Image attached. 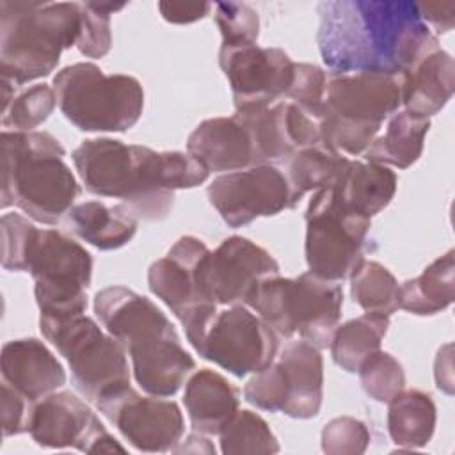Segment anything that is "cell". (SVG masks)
<instances>
[{"instance_id": "4fadbf2b", "label": "cell", "mask_w": 455, "mask_h": 455, "mask_svg": "<svg viewBox=\"0 0 455 455\" xmlns=\"http://www.w3.org/2000/svg\"><path fill=\"white\" fill-rule=\"evenodd\" d=\"M206 361L242 379L275 361L279 336L247 306L219 309L192 343Z\"/></svg>"}, {"instance_id": "d6a6232c", "label": "cell", "mask_w": 455, "mask_h": 455, "mask_svg": "<svg viewBox=\"0 0 455 455\" xmlns=\"http://www.w3.org/2000/svg\"><path fill=\"white\" fill-rule=\"evenodd\" d=\"M57 105L52 85L36 84L18 92L7 108L2 110V126L12 132H34L43 124Z\"/></svg>"}, {"instance_id": "83f0119b", "label": "cell", "mask_w": 455, "mask_h": 455, "mask_svg": "<svg viewBox=\"0 0 455 455\" xmlns=\"http://www.w3.org/2000/svg\"><path fill=\"white\" fill-rule=\"evenodd\" d=\"M387 432L400 450L423 448L432 439L437 409L421 389H403L387 403Z\"/></svg>"}, {"instance_id": "5bb4252c", "label": "cell", "mask_w": 455, "mask_h": 455, "mask_svg": "<svg viewBox=\"0 0 455 455\" xmlns=\"http://www.w3.org/2000/svg\"><path fill=\"white\" fill-rule=\"evenodd\" d=\"M28 434L41 448H75L84 453H124L96 412L71 391H53L32 403Z\"/></svg>"}, {"instance_id": "3957f363", "label": "cell", "mask_w": 455, "mask_h": 455, "mask_svg": "<svg viewBox=\"0 0 455 455\" xmlns=\"http://www.w3.org/2000/svg\"><path fill=\"white\" fill-rule=\"evenodd\" d=\"M92 307L105 331L124 345L135 382L144 393L169 398L194 373V357L151 299L114 284L96 291Z\"/></svg>"}, {"instance_id": "e0dca14e", "label": "cell", "mask_w": 455, "mask_h": 455, "mask_svg": "<svg viewBox=\"0 0 455 455\" xmlns=\"http://www.w3.org/2000/svg\"><path fill=\"white\" fill-rule=\"evenodd\" d=\"M219 66L229 82L235 108L268 107L286 98L295 62L281 48L220 46Z\"/></svg>"}, {"instance_id": "484cf974", "label": "cell", "mask_w": 455, "mask_h": 455, "mask_svg": "<svg viewBox=\"0 0 455 455\" xmlns=\"http://www.w3.org/2000/svg\"><path fill=\"white\" fill-rule=\"evenodd\" d=\"M430 130V119L396 110L386 124V132L375 137L364 151L366 162L407 169L416 164L423 153L425 137Z\"/></svg>"}, {"instance_id": "60d3db41", "label": "cell", "mask_w": 455, "mask_h": 455, "mask_svg": "<svg viewBox=\"0 0 455 455\" xmlns=\"http://www.w3.org/2000/svg\"><path fill=\"white\" fill-rule=\"evenodd\" d=\"M213 5L201 2V4H176V2H160L158 9L165 21L174 25H187L203 20Z\"/></svg>"}, {"instance_id": "ab89813d", "label": "cell", "mask_w": 455, "mask_h": 455, "mask_svg": "<svg viewBox=\"0 0 455 455\" xmlns=\"http://www.w3.org/2000/svg\"><path fill=\"white\" fill-rule=\"evenodd\" d=\"M0 403H2V432L5 437L20 435L28 432V421L32 412V403L14 387L2 380L0 386Z\"/></svg>"}, {"instance_id": "8d00e7d4", "label": "cell", "mask_w": 455, "mask_h": 455, "mask_svg": "<svg viewBox=\"0 0 455 455\" xmlns=\"http://www.w3.org/2000/svg\"><path fill=\"white\" fill-rule=\"evenodd\" d=\"M370 444L368 427L352 416H338L322 430V451L327 455H359Z\"/></svg>"}, {"instance_id": "4dcf8cb0", "label": "cell", "mask_w": 455, "mask_h": 455, "mask_svg": "<svg viewBox=\"0 0 455 455\" xmlns=\"http://www.w3.org/2000/svg\"><path fill=\"white\" fill-rule=\"evenodd\" d=\"M348 279L354 302L366 313L391 316L400 309V284L382 263L364 259Z\"/></svg>"}, {"instance_id": "f1b7e54d", "label": "cell", "mask_w": 455, "mask_h": 455, "mask_svg": "<svg viewBox=\"0 0 455 455\" xmlns=\"http://www.w3.org/2000/svg\"><path fill=\"white\" fill-rule=\"evenodd\" d=\"M347 156L329 148L325 142L302 148L284 160V176L290 185L291 206L307 192H316L332 185L347 164Z\"/></svg>"}, {"instance_id": "ba28073f", "label": "cell", "mask_w": 455, "mask_h": 455, "mask_svg": "<svg viewBox=\"0 0 455 455\" xmlns=\"http://www.w3.org/2000/svg\"><path fill=\"white\" fill-rule=\"evenodd\" d=\"M52 87L62 116L82 132H126L144 110V89L135 76L107 75L92 62L64 66Z\"/></svg>"}, {"instance_id": "7bdbcfd3", "label": "cell", "mask_w": 455, "mask_h": 455, "mask_svg": "<svg viewBox=\"0 0 455 455\" xmlns=\"http://www.w3.org/2000/svg\"><path fill=\"white\" fill-rule=\"evenodd\" d=\"M434 375H435V386L443 389L446 395L453 393V371H451V345H444L439 348L435 364H434Z\"/></svg>"}, {"instance_id": "836d02e7", "label": "cell", "mask_w": 455, "mask_h": 455, "mask_svg": "<svg viewBox=\"0 0 455 455\" xmlns=\"http://www.w3.org/2000/svg\"><path fill=\"white\" fill-rule=\"evenodd\" d=\"M357 373L364 393L379 403H389L405 389V371L402 364L396 357L380 348L361 363Z\"/></svg>"}, {"instance_id": "7a4b0ae2", "label": "cell", "mask_w": 455, "mask_h": 455, "mask_svg": "<svg viewBox=\"0 0 455 455\" xmlns=\"http://www.w3.org/2000/svg\"><path fill=\"white\" fill-rule=\"evenodd\" d=\"M89 194L121 199L139 219L162 220L174 192L203 185L210 171L183 151H155L110 137L84 140L71 155Z\"/></svg>"}, {"instance_id": "8992f818", "label": "cell", "mask_w": 455, "mask_h": 455, "mask_svg": "<svg viewBox=\"0 0 455 455\" xmlns=\"http://www.w3.org/2000/svg\"><path fill=\"white\" fill-rule=\"evenodd\" d=\"M403 73L332 75L320 116L322 140L338 153L361 155L400 107Z\"/></svg>"}, {"instance_id": "9a60e30c", "label": "cell", "mask_w": 455, "mask_h": 455, "mask_svg": "<svg viewBox=\"0 0 455 455\" xmlns=\"http://www.w3.org/2000/svg\"><path fill=\"white\" fill-rule=\"evenodd\" d=\"M98 411L139 451H174L185 434V419L174 400L140 395L132 386L105 396Z\"/></svg>"}, {"instance_id": "d590c367", "label": "cell", "mask_w": 455, "mask_h": 455, "mask_svg": "<svg viewBox=\"0 0 455 455\" xmlns=\"http://www.w3.org/2000/svg\"><path fill=\"white\" fill-rule=\"evenodd\" d=\"M213 9L222 36L220 46L256 44L259 36V16L251 5L240 2H219Z\"/></svg>"}, {"instance_id": "cb8c5ba5", "label": "cell", "mask_w": 455, "mask_h": 455, "mask_svg": "<svg viewBox=\"0 0 455 455\" xmlns=\"http://www.w3.org/2000/svg\"><path fill=\"white\" fill-rule=\"evenodd\" d=\"M68 231L100 251L124 247L137 233L139 217L124 204L85 201L75 204L64 217Z\"/></svg>"}, {"instance_id": "1f68e13d", "label": "cell", "mask_w": 455, "mask_h": 455, "mask_svg": "<svg viewBox=\"0 0 455 455\" xmlns=\"http://www.w3.org/2000/svg\"><path fill=\"white\" fill-rule=\"evenodd\" d=\"M224 455H268L279 451V443L268 423L249 409H238L219 432Z\"/></svg>"}, {"instance_id": "9c48e42d", "label": "cell", "mask_w": 455, "mask_h": 455, "mask_svg": "<svg viewBox=\"0 0 455 455\" xmlns=\"http://www.w3.org/2000/svg\"><path fill=\"white\" fill-rule=\"evenodd\" d=\"M46 341L68 361L75 389L92 403L130 386L128 352L112 334L84 315L39 316Z\"/></svg>"}, {"instance_id": "b9f144b4", "label": "cell", "mask_w": 455, "mask_h": 455, "mask_svg": "<svg viewBox=\"0 0 455 455\" xmlns=\"http://www.w3.org/2000/svg\"><path fill=\"white\" fill-rule=\"evenodd\" d=\"M419 14L427 25H430L435 34H446L455 23V4H418ZM428 27V28H430Z\"/></svg>"}, {"instance_id": "f546056e", "label": "cell", "mask_w": 455, "mask_h": 455, "mask_svg": "<svg viewBox=\"0 0 455 455\" xmlns=\"http://www.w3.org/2000/svg\"><path fill=\"white\" fill-rule=\"evenodd\" d=\"M389 329V316L364 313L336 327L329 348L332 361L348 373H357L361 363L380 348Z\"/></svg>"}, {"instance_id": "30bf717a", "label": "cell", "mask_w": 455, "mask_h": 455, "mask_svg": "<svg viewBox=\"0 0 455 455\" xmlns=\"http://www.w3.org/2000/svg\"><path fill=\"white\" fill-rule=\"evenodd\" d=\"M23 272L34 279L39 316L62 318L85 313L92 256L62 231L34 229L25 252Z\"/></svg>"}, {"instance_id": "44dd1931", "label": "cell", "mask_w": 455, "mask_h": 455, "mask_svg": "<svg viewBox=\"0 0 455 455\" xmlns=\"http://www.w3.org/2000/svg\"><path fill=\"white\" fill-rule=\"evenodd\" d=\"M275 361L284 386L283 414L295 419H309L320 412L323 400V359L320 348L311 343L290 341Z\"/></svg>"}, {"instance_id": "277c9868", "label": "cell", "mask_w": 455, "mask_h": 455, "mask_svg": "<svg viewBox=\"0 0 455 455\" xmlns=\"http://www.w3.org/2000/svg\"><path fill=\"white\" fill-rule=\"evenodd\" d=\"M64 156V146L48 132L5 130L2 133V210L16 206L36 222H60L82 192Z\"/></svg>"}, {"instance_id": "e575fe53", "label": "cell", "mask_w": 455, "mask_h": 455, "mask_svg": "<svg viewBox=\"0 0 455 455\" xmlns=\"http://www.w3.org/2000/svg\"><path fill=\"white\" fill-rule=\"evenodd\" d=\"M126 4H96L80 2L82 28L76 48L82 55L91 59L105 57L112 48L110 20L116 11L124 9Z\"/></svg>"}, {"instance_id": "5b68a950", "label": "cell", "mask_w": 455, "mask_h": 455, "mask_svg": "<svg viewBox=\"0 0 455 455\" xmlns=\"http://www.w3.org/2000/svg\"><path fill=\"white\" fill-rule=\"evenodd\" d=\"M80 2H0V75L23 85L52 75L64 50L76 46Z\"/></svg>"}, {"instance_id": "ee69618b", "label": "cell", "mask_w": 455, "mask_h": 455, "mask_svg": "<svg viewBox=\"0 0 455 455\" xmlns=\"http://www.w3.org/2000/svg\"><path fill=\"white\" fill-rule=\"evenodd\" d=\"M174 451L176 453H183V451H190V453H215V448L204 437V434L194 432L185 441H180L178 446L174 448Z\"/></svg>"}, {"instance_id": "4316f807", "label": "cell", "mask_w": 455, "mask_h": 455, "mask_svg": "<svg viewBox=\"0 0 455 455\" xmlns=\"http://www.w3.org/2000/svg\"><path fill=\"white\" fill-rule=\"evenodd\" d=\"M453 249L434 259L418 277L400 284V309L416 316H432L453 304L455 258Z\"/></svg>"}, {"instance_id": "f35d334b", "label": "cell", "mask_w": 455, "mask_h": 455, "mask_svg": "<svg viewBox=\"0 0 455 455\" xmlns=\"http://www.w3.org/2000/svg\"><path fill=\"white\" fill-rule=\"evenodd\" d=\"M36 226L20 213H4L2 231V267L9 272H23L25 252Z\"/></svg>"}, {"instance_id": "603a6c76", "label": "cell", "mask_w": 455, "mask_h": 455, "mask_svg": "<svg viewBox=\"0 0 455 455\" xmlns=\"http://www.w3.org/2000/svg\"><path fill=\"white\" fill-rule=\"evenodd\" d=\"M396 185L398 178L387 165L348 158L329 187L345 208L371 219L393 201Z\"/></svg>"}, {"instance_id": "74e56055", "label": "cell", "mask_w": 455, "mask_h": 455, "mask_svg": "<svg viewBox=\"0 0 455 455\" xmlns=\"http://www.w3.org/2000/svg\"><path fill=\"white\" fill-rule=\"evenodd\" d=\"M325 89L327 75L320 66L309 62H295L293 82L284 100L293 101L313 117L320 119L323 110Z\"/></svg>"}, {"instance_id": "8fae6325", "label": "cell", "mask_w": 455, "mask_h": 455, "mask_svg": "<svg viewBox=\"0 0 455 455\" xmlns=\"http://www.w3.org/2000/svg\"><path fill=\"white\" fill-rule=\"evenodd\" d=\"M371 219L345 208L331 187L313 192L306 210V263L327 281L348 279L364 261Z\"/></svg>"}, {"instance_id": "ac0fdd59", "label": "cell", "mask_w": 455, "mask_h": 455, "mask_svg": "<svg viewBox=\"0 0 455 455\" xmlns=\"http://www.w3.org/2000/svg\"><path fill=\"white\" fill-rule=\"evenodd\" d=\"M279 275L275 258L245 236H229L210 251L203 265V283L219 306H247L256 288Z\"/></svg>"}, {"instance_id": "6da1fadb", "label": "cell", "mask_w": 455, "mask_h": 455, "mask_svg": "<svg viewBox=\"0 0 455 455\" xmlns=\"http://www.w3.org/2000/svg\"><path fill=\"white\" fill-rule=\"evenodd\" d=\"M318 14V50L332 75H402L441 48L418 2L327 0Z\"/></svg>"}, {"instance_id": "7402d4cb", "label": "cell", "mask_w": 455, "mask_h": 455, "mask_svg": "<svg viewBox=\"0 0 455 455\" xmlns=\"http://www.w3.org/2000/svg\"><path fill=\"white\" fill-rule=\"evenodd\" d=\"M183 403L196 432L219 435L240 405L238 389L219 371L201 368L185 384Z\"/></svg>"}, {"instance_id": "2e32d148", "label": "cell", "mask_w": 455, "mask_h": 455, "mask_svg": "<svg viewBox=\"0 0 455 455\" xmlns=\"http://www.w3.org/2000/svg\"><path fill=\"white\" fill-rule=\"evenodd\" d=\"M206 196L222 220L235 229L293 208L286 176L272 164L224 172L208 185Z\"/></svg>"}, {"instance_id": "d6986e66", "label": "cell", "mask_w": 455, "mask_h": 455, "mask_svg": "<svg viewBox=\"0 0 455 455\" xmlns=\"http://www.w3.org/2000/svg\"><path fill=\"white\" fill-rule=\"evenodd\" d=\"M187 153L210 172H233L258 165L251 133L236 114L201 121L187 139Z\"/></svg>"}, {"instance_id": "7c38bea8", "label": "cell", "mask_w": 455, "mask_h": 455, "mask_svg": "<svg viewBox=\"0 0 455 455\" xmlns=\"http://www.w3.org/2000/svg\"><path fill=\"white\" fill-rule=\"evenodd\" d=\"M208 252L210 249L203 240L185 235L148 268L151 293L181 322L190 345L219 311V304L208 295L203 283V265Z\"/></svg>"}, {"instance_id": "d4e9b609", "label": "cell", "mask_w": 455, "mask_h": 455, "mask_svg": "<svg viewBox=\"0 0 455 455\" xmlns=\"http://www.w3.org/2000/svg\"><path fill=\"white\" fill-rule=\"evenodd\" d=\"M453 89V57L446 50L437 48L423 57L412 69L403 73L402 105L407 112L430 119L448 105Z\"/></svg>"}, {"instance_id": "52a82bcc", "label": "cell", "mask_w": 455, "mask_h": 455, "mask_svg": "<svg viewBox=\"0 0 455 455\" xmlns=\"http://www.w3.org/2000/svg\"><path fill=\"white\" fill-rule=\"evenodd\" d=\"M251 307L279 338L300 339L327 348L339 325L343 290L336 281L322 279L309 270L297 277H267L251 295Z\"/></svg>"}, {"instance_id": "ffe728a7", "label": "cell", "mask_w": 455, "mask_h": 455, "mask_svg": "<svg viewBox=\"0 0 455 455\" xmlns=\"http://www.w3.org/2000/svg\"><path fill=\"white\" fill-rule=\"evenodd\" d=\"M2 380L30 402L66 384V370L55 354L37 338L11 339L2 347Z\"/></svg>"}]
</instances>
